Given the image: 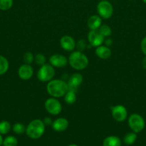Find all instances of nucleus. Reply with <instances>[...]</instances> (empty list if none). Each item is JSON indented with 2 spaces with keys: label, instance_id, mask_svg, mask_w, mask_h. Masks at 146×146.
I'll return each mask as SVG.
<instances>
[{
  "label": "nucleus",
  "instance_id": "f257e3e1",
  "mask_svg": "<svg viewBox=\"0 0 146 146\" xmlns=\"http://www.w3.org/2000/svg\"><path fill=\"white\" fill-rule=\"evenodd\" d=\"M68 90V84L63 80H51L49 81L47 85V92L54 98H60V97L64 96Z\"/></svg>",
  "mask_w": 146,
  "mask_h": 146
},
{
  "label": "nucleus",
  "instance_id": "f03ea898",
  "mask_svg": "<svg viewBox=\"0 0 146 146\" xmlns=\"http://www.w3.org/2000/svg\"><path fill=\"white\" fill-rule=\"evenodd\" d=\"M45 131V124L40 119H34L29 123L26 128V133L31 139L41 138Z\"/></svg>",
  "mask_w": 146,
  "mask_h": 146
},
{
  "label": "nucleus",
  "instance_id": "7ed1b4c3",
  "mask_svg": "<svg viewBox=\"0 0 146 146\" xmlns=\"http://www.w3.org/2000/svg\"><path fill=\"white\" fill-rule=\"evenodd\" d=\"M68 62L72 68L75 70L84 69L88 66L89 60L85 54H83L82 51H73L70 55L68 58Z\"/></svg>",
  "mask_w": 146,
  "mask_h": 146
},
{
  "label": "nucleus",
  "instance_id": "20e7f679",
  "mask_svg": "<svg viewBox=\"0 0 146 146\" xmlns=\"http://www.w3.org/2000/svg\"><path fill=\"white\" fill-rule=\"evenodd\" d=\"M55 75V70L54 66L51 64H44V65L41 66L40 68L37 72V78L42 82H47L54 78Z\"/></svg>",
  "mask_w": 146,
  "mask_h": 146
},
{
  "label": "nucleus",
  "instance_id": "39448f33",
  "mask_svg": "<svg viewBox=\"0 0 146 146\" xmlns=\"http://www.w3.org/2000/svg\"><path fill=\"white\" fill-rule=\"evenodd\" d=\"M128 125L132 131L137 133L144 129L145 123L141 115L137 113H133L129 117Z\"/></svg>",
  "mask_w": 146,
  "mask_h": 146
},
{
  "label": "nucleus",
  "instance_id": "423d86ee",
  "mask_svg": "<svg viewBox=\"0 0 146 146\" xmlns=\"http://www.w3.org/2000/svg\"><path fill=\"white\" fill-rule=\"evenodd\" d=\"M99 16L102 19H110L113 14V7L111 3L106 0H102L97 7Z\"/></svg>",
  "mask_w": 146,
  "mask_h": 146
},
{
  "label": "nucleus",
  "instance_id": "0eeeda50",
  "mask_svg": "<svg viewBox=\"0 0 146 146\" xmlns=\"http://www.w3.org/2000/svg\"><path fill=\"white\" fill-rule=\"evenodd\" d=\"M44 107L47 112L53 115H57L62 111V104L56 98H50L44 103Z\"/></svg>",
  "mask_w": 146,
  "mask_h": 146
},
{
  "label": "nucleus",
  "instance_id": "6e6552de",
  "mask_svg": "<svg viewBox=\"0 0 146 146\" xmlns=\"http://www.w3.org/2000/svg\"><path fill=\"white\" fill-rule=\"evenodd\" d=\"M112 116L117 122H123L127 118V111L123 105H117L110 108Z\"/></svg>",
  "mask_w": 146,
  "mask_h": 146
},
{
  "label": "nucleus",
  "instance_id": "1a4fd4ad",
  "mask_svg": "<svg viewBox=\"0 0 146 146\" xmlns=\"http://www.w3.org/2000/svg\"><path fill=\"white\" fill-rule=\"evenodd\" d=\"M87 38L90 45L95 47L101 46L104 41V37L98 30H90L87 35Z\"/></svg>",
  "mask_w": 146,
  "mask_h": 146
},
{
  "label": "nucleus",
  "instance_id": "9d476101",
  "mask_svg": "<svg viewBox=\"0 0 146 146\" xmlns=\"http://www.w3.org/2000/svg\"><path fill=\"white\" fill-rule=\"evenodd\" d=\"M83 82V76L82 74L79 73H75L72 74L69 78V81L67 84H68L69 90L75 91H77V88L80 86Z\"/></svg>",
  "mask_w": 146,
  "mask_h": 146
},
{
  "label": "nucleus",
  "instance_id": "9b49d317",
  "mask_svg": "<svg viewBox=\"0 0 146 146\" xmlns=\"http://www.w3.org/2000/svg\"><path fill=\"white\" fill-rule=\"evenodd\" d=\"M68 60L62 54H54L50 58V63L52 66L63 68L67 64Z\"/></svg>",
  "mask_w": 146,
  "mask_h": 146
},
{
  "label": "nucleus",
  "instance_id": "f8f14e48",
  "mask_svg": "<svg viewBox=\"0 0 146 146\" xmlns=\"http://www.w3.org/2000/svg\"><path fill=\"white\" fill-rule=\"evenodd\" d=\"M60 46L67 51H72L76 47V42L74 38L70 36H64L60 38Z\"/></svg>",
  "mask_w": 146,
  "mask_h": 146
},
{
  "label": "nucleus",
  "instance_id": "ddd939ff",
  "mask_svg": "<svg viewBox=\"0 0 146 146\" xmlns=\"http://www.w3.org/2000/svg\"><path fill=\"white\" fill-rule=\"evenodd\" d=\"M34 73L32 67L29 64H23L18 70V75L22 80H29L31 78Z\"/></svg>",
  "mask_w": 146,
  "mask_h": 146
},
{
  "label": "nucleus",
  "instance_id": "4468645a",
  "mask_svg": "<svg viewBox=\"0 0 146 146\" xmlns=\"http://www.w3.org/2000/svg\"><path fill=\"white\" fill-rule=\"evenodd\" d=\"M69 126V122L66 118H59L54 120L52 123L53 130L57 132H62L66 131Z\"/></svg>",
  "mask_w": 146,
  "mask_h": 146
},
{
  "label": "nucleus",
  "instance_id": "2eb2a0df",
  "mask_svg": "<svg viewBox=\"0 0 146 146\" xmlns=\"http://www.w3.org/2000/svg\"><path fill=\"white\" fill-rule=\"evenodd\" d=\"M95 54L97 57L102 59H107L112 55V51L110 48L107 46H99L95 50Z\"/></svg>",
  "mask_w": 146,
  "mask_h": 146
},
{
  "label": "nucleus",
  "instance_id": "dca6fc26",
  "mask_svg": "<svg viewBox=\"0 0 146 146\" xmlns=\"http://www.w3.org/2000/svg\"><path fill=\"white\" fill-rule=\"evenodd\" d=\"M102 25V18L100 16L93 15L87 20V27L90 30H98Z\"/></svg>",
  "mask_w": 146,
  "mask_h": 146
},
{
  "label": "nucleus",
  "instance_id": "f3484780",
  "mask_svg": "<svg viewBox=\"0 0 146 146\" xmlns=\"http://www.w3.org/2000/svg\"><path fill=\"white\" fill-rule=\"evenodd\" d=\"M121 140L115 135H110L103 141V146H121Z\"/></svg>",
  "mask_w": 146,
  "mask_h": 146
},
{
  "label": "nucleus",
  "instance_id": "a211bd4d",
  "mask_svg": "<svg viewBox=\"0 0 146 146\" xmlns=\"http://www.w3.org/2000/svg\"><path fill=\"white\" fill-rule=\"evenodd\" d=\"M64 96V101L67 104H73L75 103L76 100H77V97H76V92L75 91H71V90H68L67 93H66Z\"/></svg>",
  "mask_w": 146,
  "mask_h": 146
},
{
  "label": "nucleus",
  "instance_id": "6ab92c4d",
  "mask_svg": "<svg viewBox=\"0 0 146 146\" xmlns=\"http://www.w3.org/2000/svg\"><path fill=\"white\" fill-rule=\"evenodd\" d=\"M136 139H137V135H136V133L135 132H131L128 133L126 134L125 135L124 138H123V141H124L125 143L127 145H133L135 142Z\"/></svg>",
  "mask_w": 146,
  "mask_h": 146
},
{
  "label": "nucleus",
  "instance_id": "aec40b11",
  "mask_svg": "<svg viewBox=\"0 0 146 146\" xmlns=\"http://www.w3.org/2000/svg\"><path fill=\"white\" fill-rule=\"evenodd\" d=\"M9 69V61L5 57L0 55V75L5 74Z\"/></svg>",
  "mask_w": 146,
  "mask_h": 146
},
{
  "label": "nucleus",
  "instance_id": "412c9836",
  "mask_svg": "<svg viewBox=\"0 0 146 146\" xmlns=\"http://www.w3.org/2000/svg\"><path fill=\"white\" fill-rule=\"evenodd\" d=\"M18 144L17 139L13 135H9L4 138L3 141V144L4 146H17Z\"/></svg>",
  "mask_w": 146,
  "mask_h": 146
},
{
  "label": "nucleus",
  "instance_id": "4be33fe9",
  "mask_svg": "<svg viewBox=\"0 0 146 146\" xmlns=\"http://www.w3.org/2000/svg\"><path fill=\"white\" fill-rule=\"evenodd\" d=\"M11 130V125L8 121H1L0 122V133L1 135L7 134Z\"/></svg>",
  "mask_w": 146,
  "mask_h": 146
},
{
  "label": "nucleus",
  "instance_id": "5701e85b",
  "mask_svg": "<svg viewBox=\"0 0 146 146\" xmlns=\"http://www.w3.org/2000/svg\"><path fill=\"white\" fill-rule=\"evenodd\" d=\"M12 130L14 133H15L16 134L20 135V134H22L24 132H26V127L21 123H16L13 125Z\"/></svg>",
  "mask_w": 146,
  "mask_h": 146
},
{
  "label": "nucleus",
  "instance_id": "b1692460",
  "mask_svg": "<svg viewBox=\"0 0 146 146\" xmlns=\"http://www.w3.org/2000/svg\"><path fill=\"white\" fill-rule=\"evenodd\" d=\"M98 31H100V34H101L104 37L110 36L112 34L111 28H110L108 25H106V24L100 26V27L99 28Z\"/></svg>",
  "mask_w": 146,
  "mask_h": 146
},
{
  "label": "nucleus",
  "instance_id": "393cba45",
  "mask_svg": "<svg viewBox=\"0 0 146 146\" xmlns=\"http://www.w3.org/2000/svg\"><path fill=\"white\" fill-rule=\"evenodd\" d=\"M12 4L13 0H0V9L3 11L9 9Z\"/></svg>",
  "mask_w": 146,
  "mask_h": 146
},
{
  "label": "nucleus",
  "instance_id": "a878e982",
  "mask_svg": "<svg viewBox=\"0 0 146 146\" xmlns=\"http://www.w3.org/2000/svg\"><path fill=\"white\" fill-rule=\"evenodd\" d=\"M34 61L37 65L42 66L45 64L46 62V58L44 56V54H38L35 56L34 57Z\"/></svg>",
  "mask_w": 146,
  "mask_h": 146
},
{
  "label": "nucleus",
  "instance_id": "bb28decb",
  "mask_svg": "<svg viewBox=\"0 0 146 146\" xmlns=\"http://www.w3.org/2000/svg\"><path fill=\"white\" fill-rule=\"evenodd\" d=\"M34 60V55L31 52H26L24 55V61L25 64H30Z\"/></svg>",
  "mask_w": 146,
  "mask_h": 146
},
{
  "label": "nucleus",
  "instance_id": "cd10ccee",
  "mask_svg": "<svg viewBox=\"0 0 146 146\" xmlns=\"http://www.w3.org/2000/svg\"><path fill=\"white\" fill-rule=\"evenodd\" d=\"M87 44H86V41L84 39L79 40L78 42L76 44V47L78 49V51H82V52L87 48Z\"/></svg>",
  "mask_w": 146,
  "mask_h": 146
},
{
  "label": "nucleus",
  "instance_id": "c85d7f7f",
  "mask_svg": "<svg viewBox=\"0 0 146 146\" xmlns=\"http://www.w3.org/2000/svg\"><path fill=\"white\" fill-rule=\"evenodd\" d=\"M140 46H141V50L143 53L146 56V36L142 40Z\"/></svg>",
  "mask_w": 146,
  "mask_h": 146
},
{
  "label": "nucleus",
  "instance_id": "c756f323",
  "mask_svg": "<svg viewBox=\"0 0 146 146\" xmlns=\"http://www.w3.org/2000/svg\"><path fill=\"white\" fill-rule=\"evenodd\" d=\"M44 124H45V125H52V121H51V119H50V118H44Z\"/></svg>",
  "mask_w": 146,
  "mask_h": 146
},
{
  "label": "nucleus",
  "instance_id": "7c9ffc66",
  "mask_svg": "<svg viewBox=\"0 0 146 146\" xmlns=\"http://www.w3.org/2000/svg\"><path fill=\"white\" fill-rule=\"evenodd\" d=\"M112 43H113V41H112L111 38H107V39L105 41V44H106V45H107V46L111 45Z\"/></svg>",
  "mask_w": 146,
  "mask_h": 146
},
{
  "label": "nucleus",
  "instance_id": "2f4dec72",
  "mask_svg": "<svg viewBox=\"0 0 146 146\" xmlns=\"http://www.w3.org/2000/svg\"><path fill=\"white\" fill-rule=\"evenodd\" d=\"M142 66L145 69H146V56L143 58V61H142Z\"/></svg>",
  "mask_w": 146,
  "mask_h": 146
},
{
  "label": "nucleus",
  "instance_id": "473e14b6",
  "mask_svg": "<svg viewBox=\"0 0 146 146\" xmlns=\"http://www.w3.org/2000/svg\"><path fill=\"white\" fill-rule=\"evenodd\" d=\"M3 141H4V140H3L2 136H1V134L0 133V146L3 144Z\"/></svg>",
  "mask_w": 146,
  "mask_h": 146
},
{
  "label": "nucleus",
  "instance_id": "72a5a7b5",
  "mask_svg": "<svg viewBox=\"0 0 146 146\" xmlns=\"http://www.w3.org/2000/svg\"><path fill=\"white\" fill-rule=\"evenodd\" d=\"M68 146H78V145H76V144H70V145H69Z\"/></svg>",
  "mask_w": 146,
  "mask_h": 146
},
{
  "label": "nucleus",
  "instance_id": "f704fd0d",
  "mask_svg": "<svg viewBox=\"0 0 146 146\" xmlns=\"http://www.w3.org/2000/svg\"><path fill=\"white\" fill-rule=\"evenodd\" d=\"M143 1H144V3H145V4H146V0H143Z\"/></svg>",
  "mask_w": 146,
  "mask_h": 146
}]
</instances>
